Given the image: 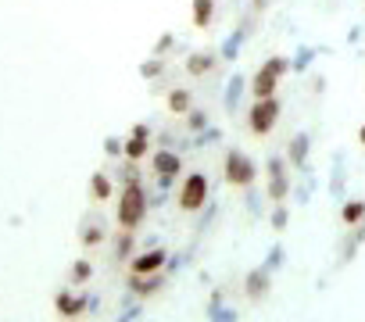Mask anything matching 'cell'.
<instances>
[{"label": "cell", "instance_id": "obj_1", "mask_svg": "<svg viewBox=\"0 0 365 322\" xmlns=\"http://www.w3.org/2000/svg\"><path fill=\"white\" fill-rule=\"evenodd\" d=\"M287 72H294L290 68V58H283V54H272L255 76H251V93H255V100H265V97H276V90H279V79L287 76Z\"/></svg>", "mask_w": 365, "mask_h": 322}, {"label": "cell", "instance_id": "obj_2", "mask_svg": "<svg viewBox=\"0 0 365 322\" xmlns=\"http://www.w3.org/2000/svg\"><path fill=\"white\" fill-rule=\"evenodd\" d=\"M147 215V194H143V183H125L122 197H118V226L122 229H136Z\"/></svg>", "mask_w": 365, "mask_h": 322}, {"label": "cell", "instance_id": "obj_3", "mask_svg": "<svg viewBox=\"0 0 365 322\" xmlns=\"http://www.w3.org/2000/svg\"><path fill=\"white\" fill-rule=\"evenodd\" d=\"M222 172H226V183L230 187H255V180H258V165L244 150H226Z\"/></svg>", "mask_w": 365, "mask_h": 322}, {"label": "cell", "instance_id": "obj_4", "mask_svg": "<svg viewBox=\"0 0 365 322\" xmlns=\"http://www.w3.org/2000/svg\"><path fill=\"white\" fill-rule=\"evenodd\" d=\"M279 111H283L279 97L255 100V104H251V115H247V129H251L255 136H265V133H272V125L279 122Z\"/></svg>", "mask_w": 365, "mask_h": 322}, {"label": "cell", "instance_id": "obj_5", "mask_svg": "<svg viewBox=\"0 0 365 322\" xmlns=\"http://www.w3.org/2000/svg\"><path fill=\"white\" fill-rule=\"evenodd\" d=\"M208 204V176L205 172H190L187 183L179 190V208L182 212H201Z\"/></svg>", "mask_w": 365, "mask_h": 322}, {"label": "cell", "instance_id": "obj_6", "mask_svg": "<svg viewBox=\"0 0 365 322\" xmlns=\"http://www.w3.org/2000/svg\"><path fill=\"white\" fill-rule=\"evenodd\" d=\"M265 172H269V197L276 204H287L290 197V176H287V157L283 154H272L265 161Z\"/></svg>", "mask_w": 365, "mask_h": 322}, {"label": "cell", "instance_id": "obj_7", "mask_svg": "<svg viewBox=\"0 0 365 322\" xmlns=\"http://www.w3.org/2000/svg\"><path fill=\"white\" fill-rule=\"evenodd\" d=\"M154 172H158V187H161V190H168L172 180L182 172V161H179V154H175L172 147L154 154Z\"/></svg>", "mask_w": 365, "mask_h": 322}, {"label": "cell", "instance_id": "obj_8", "mask_svg": "<svg viewBox=\"0 0 365 322\" xmlns=\"http://www.w3.org/2000/svg\"><path fill=\"white\" fill-rule=\"evenodd\" d=\"M269 286H272V272H269L265 265L251 269L247 279H244V294H247V301H255V304L269 297Z\"/></svg>", "mask_w": 365, "mask_h": 322}, {"label": "cell", "instance_id": "obj_9", "mask_svg": "<svg viewBox=\"0 0 365 322\" xmlns=\"http://www.w3.org/2000/svg\"><path fill=\"white\" fill-rule=\"evenodd\" d=\"M308 150H312V136L308 133H297L290 143H287V165H294V169H308Z\"/></svg>", "mask_w": 365, "mask_h": 322}, {"label": "cell", "instance_id": "obj_10", "mask_svg": "<svg viewBox=\"0 0 365 322\" xmlns=\"http://www.w3.org/2000/svg\"><path fill=\"white\" fill-rule=\"evenodd\" d=\"M247 36H251V19H247V22H240V26L233 29V36L222 43L219 58H222V61H237V58H240V47L247 43Z\"/></svg>", "mask_w": 365, "mask_h": 322}, {"label": "cell", "instance_id": "obj_11", "mask_svg": "<svg viewBox=\"0 0 365 322\" xmlns=\"http://www.w3.org/2000/svg\"><path fill=\"white\" fill-rule=\"evenodd\" d=\"M365 244V219L358 222V226H351V233H347V240H340V251H336V261L340 265H347L354 254H358V247Z\"/></svg>", "mask_w": 365, "mask_h": 322}, {"label": "cell", "instance_id": "obj_12", "mask_svg": "<svg viewBox=\"0 0 365 322\" xmlns=\"http://www.w3.org/2000/svg\"><path fill=\"white\" fill-rule=\"evenodd\" d=\"M147 147H150V129L147 125H133V133L125 140V157L129 161H140L147 154Z\"/></svg>", "mask_w": 365, "mask_h": 322}, {"label": "cell", "instance_id": "obj_13", "mask_svg": "<svg viewBox=\"0 0 365 322\" xmlns=\"http://www.w3.org/2000/svg\"><path fill=\"white\" fill-rule=\"evenodd\" d=\"M165 258H168V251H161V247H154V251L140 254V258L133 261V276H154V272L165 265Z\"/></svg>", "mask_w": 365, "mask_h": 322}, {"label": "cell", "instance_id": "obj_14", "mask_svg": "<svg viewBox=\"0 0 365 322\" xmlns=\"http://www.w3.org/2000/svg\"><path fill=\"white\" fill-rule=\"evenodd\" d=\"M244 90H251V86H247V79H244V76H230V83H226V93H222V108H226L230 115L240 108V100H244Z\"/></svg>", "mask_w": 365, "mask_h": 322}, {"label": "cell", "instance_id": "obj_15", "mask_svg": "<svg viewBox=\"0 0 365 322\" xmlns=\"http://www.w3.org/2000/svg\"><path fill=\"white\" fill-rule=\"evenodd\" d=\"M54 304H58V311L61 315H79V311H86V304H93V301H86V294H68V290H61L58 297H54Z\"/></svg>", "mask_w": 365, "mask_h": 322}, {"label": "cell", "instance_id": "obj_16", "mask_svg": "<svg viewBox=\"0 0 365 322\" xmlns=\"http://www.w3.org/2000/svg\"><path fill=\"white\" fill-rule=\"evenodd\" d=\"M344 187H347V169H344V154H333V172H329V194L333 201H344Z\"/></svg>", "mask_w": 365, "mask_h": 322}, {"label": "cell", "instance_id": "obj_17", "mask_svg": "<svg viewBox=\"0 0 365 322\" xmlns=\"http://www.w3.org/2000/svg\"><path fill=\"white\" fill-rule=\"evenodd\" d=\"M215 61H219V58H215L212 51H194V54L187 58V72H190V76H208V72L215 68Z\"/></svg>", "mask_w": 365, "mask_h": 322}, {"label": "cell", "instance_id": "obj_18", "mask_svg": "<svg viewBox=\"0 0 365 322\" xmlns=\"http://www.w3.org/2000/svg\"><path fill=\"white\" fill-rule=\"evenodd\" d=\"M190 19L197 29H208L212 19H215V0H194V8H190Z\"/></svg>", "mask_w": 365, "mask_h": 322}, {"label": "cell", "instance_id": "obj_19", "mask_svg": "<svg viewBox=\"0 0 365 322\" xmlns=\"http://www.w3.org/2000/svg\"><path fill=\"white\" fill-rule=\"evenodd\" d=\"M208 318H212V322H237V311L222 304V290L212 294V301H208Z\"/></svg>", "mask_w": 365, "mask_h": 322}, {"label": "cell", "instance_id": "obj_20", "mask_svg": "<svg viewBox=\"0 0 365 322\" xmlns=\"http://www.w3.org/2000/svg\"><path fill=\"white\" fill-rule=\"evenodd\" d=\"M315 54H319V47L301 43V47L294 51V58H290V68H294V72H308V68H312V61H315Z\"/></svg>", "mask_w": 365, "mask_h": 322}, {"label": "cell", "instance_id": "obj_21", "mask_svg": "<svg viewBox=\"0 0 365 322\" xmlns=\"http://www.w3.org/2000/svg\"><path fill=\"white\" fill-rule=\"evenodd\" d=\"M365 219V201H347V204H340V222L351 229V226H358Z\"/></svg>", "mask_w": 365, "mask_h": 322}, {"label": "cell", "instance_id": "obj_22", "mask_svg": "<svg viewBox=\"0 0 365 322\" xmlns=\"http://www.w3.org/2000/svg\"><path fill=\"white\" fill-rule=\"evenodd\" d=\"M190 100H194V97H190V90L175 86V90L168 93V111H172V115H187V111H190Z\"/></svg>", "mask_w": 365, "mask_h": 322}, {"label": "cell", "instance_id": "obj_23", "mask_svg": "<svg viewBox=\"0 0 365 322\" xmlns=\"http://www.w3.org/2000/svg\"><path fill=\"white\" fill-rule=\"evenodd\" d=\"M129 286H133V294H136V297H150V294L161 286V276H133V279H129Z\"/></svg>", "mask_w": 365, "mask_h": 322}, {"label": "cell", "instance_id": "obj_24", "mask_svg": "<svg viewBox=\"0 0 365 322\" xmlns=\"http://www.w3.org/2000/svg\"><path fill=\"white\" fill-rule=\"evenodd\" d=\"M315 187H319V183H315V172H308V169H304V180H301V187L294 190V197H297L301 204H308V201H312V194H315Z\"/></svg>", "mask_w": 365, "mask_h": 322}, {"label": "cell", "instance_id": "obj_25", "mask_svg": "<svg viewBox=\"0 0 365 322\" xmlns=\"http://www.w3.org/2000/svg\"><path fill=\"white\" fill-rule=\"evenodd\" d=\"M79 240H83L86 247H97V244L104 240V229H101V222H90V226L83 222V233H79Z\"/></svg>", "mask_w": 365, "mask_h": 322}, {"label": "cell", "instance_id": "obj_26", "mask_svg": "<svg viewBox=\"0 0 365 322\" xmlns=\"http://www.w3.org/2000/svg\"><path fill=\"white\" fill-rule=\"evenodd\" d=\"M90 187H93V197H97V201H108V197H111V180H108L104 172H97V176L90 180Z\"/></svg>", "mask_w": 365, "mask_h": 322}, {"label": "cell", "instance_id": "obj_27", "mask_svg": "<svg viewBox=\"0 0 365 322\" xmlns=\"http://www.w3.org/2000/svg\"><path fill=\"white\" fill-rule=\"evenodd\" d=\"M187 129L190 133H205L208 129V115L205 111H187Z\"/></svg>", "mask_w": 365, "mask_h": 322}, {"label": "cell", "instance_id": "obj_28", "mask_svg": "<svg viewBox=\"0 0 365 322\" xmlns=\"http://www.w3.org/2000/svg\"><path fill=\"white\" fill-rule=\"evenodd\" d=\"M287 226H290V208H287V204H276V212H272V229L283 233Z\"/></svg>", "mask_w": 365, "mask_h": 322}, {"label": "cell", "instance_id": "obj_29", "mask_svg": "<svg viewBox=\"0 0 365 322\" xmlns=\"http://www.w3.org/2000/svg\"><path fill=\"white\" fill-rule=\"evenodd\" d=\"M283 261H287V251H283L279 244H272V247H269V258H265V269H269V272H276Z\"/></svg>", "mask_w": 365, "mask_h": 322}, {"label": "cell", "instance_id": "obj_30", "mask_svg": "<svg viewBox=\"0 0 365 322\" xmlns=\"http://www.w3.org/2000/svg\"><path fill=\"white\" fill-rule=\"evenodd\" d=\"M90 276H93V265H90L86 258H79V261L72 265V283H86Z\"/></svg>", "mask_w": 365, "mask_h": 322}, {"label": "cell", "instance_id": "obj_31", "mask_svg": "<svg viewBox=\"0 0 365 322\" xmlns=\"http://www.w3.org/2000/svg\"><path fill=\"white\" fill-rule=\"evenodd\" d=\"M161 68H165V58H150V61L140 65V76L143 79H154V76H161Z\"/></svg>", "mask_w": 365, "mask_h": 322}, {"label": "cell", "instance_id": "obj_32", "mask_svg": "<svg viewBox=\"0 0 365 322\" xmlns=\"http://www.w3.org/2000/svg\"><path fill=\"white\" fill-rule=\"evenodd\" d=\"M219 140H222V133L208 125L205 133H197V143H194V147H208V143H219Z\"/></svg>", "mask_w": 365, "mask_h": 322}, {"label": "cell", "instance_id": "obj_33", "mask_svg": "<svg viewBox=\"0 0 365 322\" xmlns=\"http://www.w3.org/2000/svg\"><path fill=\"white\" fill-rule=\"evenodd\" d=\"M172 47H175V36H172V33H165V36L158 40V47H154V58H165Z\"/></svg>", "mask_w": 365, "mask_h": 322}, {"label": "cell", "instance_id": "obj_34", "mask_svg": "<svg viewBox=\"0 0 365 322\" xmlns=\"http://www.w3.org/2000/svg\"><path fill=\"white\" fill-rule=\"evenodd\" d=\"M129 247H133V237H129V229H125V233L118 237V247H115V254H118V258H125V254H129Z\"/></svg>", "mask_w": 365, "mask_h": 322}, {"label": "cell", "instance_id": "obj_35", "mask_svg": "<svg viewBox=\"0 0 365 322\" xmlns=\"http://www.w3.org/2000/svg\"><path fill=\"white\" fill-rule=\"evenodd\" d=\"M104 154H125V147H122V140H115V136H108V140H104Z\"/></svg>", "mask_w": 365, "mask_h": 322}, {"label": "cell", "instance_id": "obj_36", "mask_svg": "<svg viewBox=\"0 0 365 322\" xmlns=\"http://www.w3.org/2000/svg\"><path fill=\"white\" fill-rule=\"evenodd\" d=\"M244 201H247V212H251V215H258V212H262V204H258V197H255V194H247Z\"/></svg>", "mask_w": 365, "mask_h": 322}, {"label": "cell", "instance_id": "obj_37", "mask_svg": "<svg viewBox=\"0 0 365 322\" xmlns=\"http://www.w3.org/2000/svg\"><path fill=\"white\" fill-rule=\"evenodd\" d=\"M358 40H361V29H358V26H354V29H351V33H347V43H358Z\"/></svg>", "mask_w": 365, "mask_h": 322}, {"label": "cell", "instance_id": "obj_38", "mask_svg": "<svg viewBox=\"0 0 365 322\" xmlns=\"http://www.w3.org/2000/svg\"><path fill=\"white\" fill-rule=\"evenodd\" d=\"M312 90H315V93H322V90H326V79H322V76H315V83H312Z\"/></svg>", "mask_w": 365, "mask_h": 322}, {"label": "cell", "instance_id": "obj_39", "mask_svg": "<svg viewBox=\"0 0 365 322\" xmlns=\"http://www.w3.org/2000/svg\"><path fill=\"white\" fill-rule=\"evenodd\" d=\"M136 315H140V311H136V308H129V311H125V315H122V318H118V322H133V318H136Z\"/></svg>", "mask_w": 365, "mask_h": 322}, {"label": "cell", "instance_id": "obj_40", "mask_svg": "<svg viewBox=\"0 0 365 322\" xmlns=\"http://www.w3.org/2000/svg\"><path fill=\"white\" fill-rule=\"evenodd\" d=\"M269 8V0H255V11H265Z\"/></svg>", "mask_w": 365, "mask_h": 322}, {"label": "cell", "instance_id": "obj_41", "mask_svg": "<svg viewBox=\"0 0 365 322\" xmlns=\"http://www.w3.org/2000/svg\"><path fill=\"white\" fill-rule=\"evenodd\" d=\"M358 143H361V147H365V125H361V129H358Z\"/></svg>", "mask_w": 365, "mask_h": 322}]
</instances>
